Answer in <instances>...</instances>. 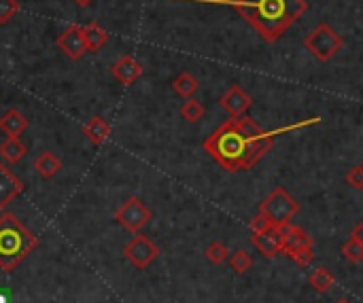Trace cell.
Returning <instances> with one entry per match:
<instances>
[{
    "label": "cell",
    "instance_id": "d6986e66",
    "mask_svg": "<svg viewBox=\"0 0 363 303\" xmlns=\"http://www.w3.org/2000/svg\"><path fill=\"white\" fill-rule=\"evenodd\" d=\"M172 89L183 95V98H191L197 89H200V83H197V79L189 73H181L175 81H172Z\"/></svg>",
    "mask_w": 363,
    "mask_h": 303
},
{
    "label": "cell",
    "instance_id": "ac0fdd59",
    "mask_svg": "<svg viewBox=\"0 0 363 303\" xmlns=\"http://www.w3.org/2000/svg\"><path fill=\"white\" fill-rule=\"evenodd\" d=\"M26 153H28V147L17 136L7 138L3 145H0V155H3V159H7L9 163H17Z\"/></svg>",
    "mask_w": 363,
    "mask_h": 303
},
{
    "label": "cell",
    "instance_id": "9c48e42d",
    "mask_svg": "<svg viewBox=\"0 0 363 303\" xmlns=\"http://www.w3.org/2000/svg\"><path fill=\"white\" fill-rule=\"evenodd\" d=\"M219 102H221V107H223V111H225L227 115H232V117L236 119V117H242V115L251 109L253 100H251V95H249L242 87L234 85V87H229V89L221 95Z\"/></svg>",
    "mask_w": 363,
    "mask_h": 303
},
{
    "label": "cell",
    "instance_id": "7402d4cb",
    "mask_svg": "<svg viewBox=\"0 0 363 303\" xmlns=\"http://www.w3.org/2000/svg\"><path fill=\"white\" fill-rule=\"evenodd\" d=\"M332 282H334V278H332V274L327 272V269H317V272L310 276V284H312L319 293H325L329 286H332Z\"/></svg>",
    "mask_w": 363,
    "mask_h": 303
},
{
    "label": "cell",
    "instance_id": "8992f818",
    "mask_svg": "<svg viewBox=\"0 0 363 303\" xmlns=\"http://www.w3.org/2000/svg\"><path fill=\"white\" fill-rule=\"evenodd\" d=\"M115 219L127 229V231H139L151 221V210L143 204V199L139 197H130L119 206L115 212Z\"/></svg>",
    "mask_w": 363,
    "mask_h": 303
},
{
    "label": "cell",
    "instance_id": "cb8c5ba5",
    "mask_svg": "<svg viewBox=\"0 0 363 303\" xmlns=\"http://www.w3.org/2000/svg\"><path fill=\"white\" fill-rule=\"evenodd\" d=\"M19 11L17 0H0V24H7Z\"/></svg>",
    "mask_w": 363,
    "mask_h": 303
},
{
    "label": "cell",
    "instance_id": "4316f807",
    "mask_svg": "<svg viewBox=\"0 0 363 303\" xmlns=\"http://www.w3.org/2000/svg\"><path fill=\"white\" fill-rule=\"evenodd\" d=\"M268 229H272V225H270V221H268L266 217H263V214H259V217L253 219V223H251V231H253V235L263 233V231H268Z\"/></svg>",
    "mask_w": 363,
    "mask_h": 303
},
{
    "label": "cell",
    "instance_id": "277c9868",
    "mask_svg": "<svg viewBox=\"0 0 363 303\" xmlns=\"http://www.w3.org/2000/svg\"><path fill=\"white\" fill-rule=\"evenodd\" d=\"M298 210H300L298 201H295L283 187H276L259 206V214L266 217L274 229H281L287 223H291V219L295 217Z\"/></svg>",
    "mask_w": 363,
    "mask_h": 303
},
{
    "label": "cell",
    "instance_id": "7c38bea8",
    "mask_svg": "<svg viewBox=\"0 0 363 303\" xmlns=\"http://www.w3.org/2000/svg\"><path fill=\"white\" fill-rule=\"evenodd\" d=\"M21 191L19 178L9 170L7 165L0 163V208H5L13 197H17Z\"/></svg>",
    "mask_w": 363,
    "mask_h": 303
},
{
    "label": "cell",
    "instance_id": "8fae6325",
    "mask_svg": "<svg viewBox=\"0 0 363 303\" xmlns=\"http://www.w3.org/2000/svg\"><path fill=\"white\" fill-rule=\"evenodd\" d=\"M278 233H281V250H285V252H293V250H300V248H312L310 235L300 227H293L291 223L281 227Z\"/></svg>",
    "mask_w": 363,
    "mask_h": 303
},
{
    "label": "cell",
    "instance_id": "52a82bcc",
    "mask_svg": "<svg viewBox=\"0 0 363 303\" xmlns=\"http://www.w3.org/2000/svg\"><path fill=\"white\" fill-rule=\"evenodd\" d=\"M57 47L69 55L71 59H81L87 53L85 39H83V30L81 26H69L62 35L57 37Z\"/></svg>",
    "mask_w": 363,
    "mask_h": 303
},
{
    "label": "cell",
    "instance_id": "4fadbf2b",
    "mask_svg": "<svg viewBox=\"0 0 363 303\" xmlns=\"http://www.w3.org/2000/svg\"><path fill=\"white\" fill-rule=\"evenodd\" d=\"M83 30V39H85V47L87 51H98V49H103L105 43L109 41V32L100 26V24H87V26H81Z\"/></svg>",
    "mask_w": 363,
    "mask_h": 303
},
{
    "label": "cell",
    "instance_id": "2e32d148",
    "mask_svg": "<svg viewBox=\"0 0 363 303\" xmlns=\"http://www.w3.org/2000/svg\"><path fill=\"white\" fill-rule=\"evenodd\" d=\"M83 134L87 136V140L91 143V145H103L105 140H107V136L111 134V127H109V123L103 119V117H91L85 125H83Z\"/></svg>",
    "mask_w": 363,
    "mask_h": 303
},
{
    "label": "cell",
    "instance_id": "44dd1931",
    "mask_svg": "<svg viewBox=\"0 0 363 303\" xmlns=\"http://www.w3.org/2000/svg\"><path fill=\"white\" fill-rule=\"evenodd\" d=\"M204 104L202 102H197L195 98H187V102L181 107V115L183 119H187L189 123H195V121H200L204 117Z\"/></svg>",
    "mask_w": 363,
    "mask_h": 303
},
{
    "label": "cell",
    "instance_id": "f546056e",
    "mask_svg": "<svg viewBox=\"0 0 363 303\" xmlns=\"http://www.w3.org/2000/svg\"><path fill=\"white\" fill-rule=\"evenodd\" d=\"M338 303H351V301H346V299H342V301H338Z\"/></svg>",
    "mask_w": 363,
    "mask_h": 303
},
{
    "label": "cell",
    "instance_id": "7a4b0ae2",
    "mask_svg": "<svg viewBox=\"0 0 363 303\" xmlns=\"http://www.w3.org/2000/svg\"><path fill=\"white\" fill-rule=\"evenodd\" d=\"M195 3L232 7L266 43L278 41L308 11L306 0H195Z\"/></svg>",
    "mask_w": 363,
    "mask_h": 303
},
{
    "label": "cell",
    "instance_id": "3957f363",
    "mask_svg": "<svg viewBox=\"0 0 363 303\" xmlns=\"http://www.w3.org/2000/svg\"><path fill=\"white\" fill-rule=\"evenodd\" d=\"M35 246L37 238L13 214L0 217V267L13 269Z\"/></svg>",
    "mask_w": 363,
    "mask_h": 303
},
{
    "label": "cell",
    "instance_id": "6da1fadb",
    "mask_svg": "<svg viewBox=\"0 0 363 303\" xmlns=\"http://www.w3.org/2000/svg\"><path fill=\"white\" fill-rule=\"evenodd\" d=\"M204 149L229 172H240L253 167L272 149V134L242 115L217 127L204 140Z\"/></svg>",
    "mask_w": 363,
    "mask_h": 303
},
{
    "label": "cell",
    "instance_id": "83f0119b",
    "mask_svg": "<svg viewBox=\"0 0 363 303\" xmlns=\"http://www.w3.org/2000/svg\"><path fill=\"white\" fill-rule=\"evenodd\" d=\"M289 255L295 263H300V265H308L312 261V248H300V250H293Z\"/></svg>",
    "mask_w": 363,
    "mask_h": 303
},
{
    "label": "cell",
    "instance_id": "5bb4252c",
    "mask_svg": "<svg viewBox=\"0 0 363 303\" xmlns=\"http://www.w3.org/2000/svg\"><path fill=\"white\" fill-rule=\"evenodd\" d=\"M253 244L266 257H274L281 250V233H278V229L272 227L268 231L253 235Z\"/></svg>",
    "mask_w": 363,
    "mask_h": 303
},
{
    "label": "cell",
    "instance_id": "ffe728a7",
    "mask_svg": "<svg viewBox=\"0 0 363 303\" xmlns=\"http://www.w3.org/2000/svg\"><path fill=\"white\" fill-rule=\"evenodd\" d=\"M359 231H361V223L355 227V231H353V238L344 244V248H342V252H344V257H348L351 261H361V257H363V242H361V238H359Z\"/></svg>",
    "mask_w": 363,
    "mask_h": 303
},
{
    "label": "cell",
    "instance_id": "5b68a950",
    "mask_svg": "<svg viewBox=\"0 0 363 303\" xmlns=\"http://www.w3.org/2000/svg\"><path fill=\"white\" fill-rule=\"evenodd\" d=\"M344 41L338 32L327 26V24H319L310 35L304 39V47L321 62H329L340 49H342Z\"/></svg>",
    "mask_w": 363,
    "mask_h": 303
},
{
    "label": "cell",
    "instance_id": "30bf717a",
    "mask_svg": "<svg viewBox=\"0 0 363 303\" xmlns=\"http://www.w3.org/2000/svg\"><path fill=\"white\" fill-rule=\"evenodd\" d=\"M113 77L121 85H132L143 77V64L134 55H121L111 68Z\"/></svg>",
    "mask_w": 363,
    "mask_h": 303
},
{
    "label": "cell",
    "instance_id": "e0dca14e",
    "mask_svg": "<svg viewBox=\"0 0 363 303\" xmlns=\"http://www.w3.org/2000/svg\"><path fill=\"white\" fill-rule=\"evenodd\" d=\"M35 170H37L39 176H43V178H51V176H55V174L62 170V161H60L53 153L45 151V153H41V155L35 159Z\"/></svg>",
    "mask_w": 363,
    "mask_h": 303
},
{
    "label": "cell",
    "instance_id": "f1b7e54d",
    "mask_svg": "<svg viewBox=\"0 0 363 303\" xmlns=\"http://www.w3.org/2000/svg\"><path fill=\"white\" fill-rule=\"evenodd\" d=\"M73 3L77 5V7H89L94 0H73Z\"/></svg>",
    "mask_w": 363,
    "mask_h": 303
},
{
    "label": "cell",
    "instance_id": "9a60e30c",
    "mask_svg": "<svg viewBox=\"0 0 363 303\" xmlns=\"http://www.w3.org/2000/svg\"><path fill=\"white\" fill-rule=\"evenodd\" d=\"M26 127H28V119L17 109H11L0 117V129H3L9 138L19 136V134H24Z\"/></svg>",
    "mask_w": 363,
    "mask_h": 303
},
{
    "label": "cell",
    "instance_id": "484cf974",
    "mask_svg": "<svg viewBox=\"0 0 363 303\" xmlns=\"http://www.w3.org/2000/svg\"><path fill=\"white\" fill-rule=\"evenodd\" d=\"M346 183H348L353 189H361V187H363V167H361V165H355L353 170L346 174Z\"/></svg>",
    "mask_w": 363,
    "mask_h": 303
},
{
    "label": "cell",
    "instance_id": "603a6c76",
    "mask_svg": "<svg viewBox=\"0 0 363 303\" xmlns=\"http://www.w3.org/2000/svg\"><path fill=\"white\" fill-rule=\"evenodd\" d=\"M229 263H232V267H234V272H238V274H245L247 269L253 265V259H251V255L249 252H245V250H238L236 255H232V259H229Z\"/></svg>",
    "mask_w": 363,
    "mask_h": 303
},
{
    "label": "cell",
    "instance_id": "ba28073f",
    "mask_svg": "<svg viewBox=\"0 0 363 303\" xmlns=\"http://www.w3.org/2000/svg\"><path fill=\"white\" fill-rule=\"evenodd\" d=\"M123 252H125V257H127L132 263L143 269V267H147V265L155 259L157 246H155L149 238H145V235H136V238L125 246Z\"/></svg>",
    "mask_w": 363,
    "mask_h": 303
},
{
    "label": "cell",
    "instance_id": "d4e9b609",
    "mask_svg": "<svg viewBox=\"0 0 363 303\" xmlns=\"http://www.w3.org/2000/svg\"><path fill=\"white\" fill-rule=\"evenodd\" d=\"M206 259L211 263H223L227 259V248L221 244V242H213L209 248H206Z\"/></svg>",
    "mask_w": 363,
    "mask_h": 303
}]
</instances>
